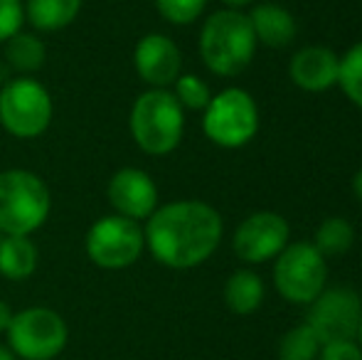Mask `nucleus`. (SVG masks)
I'll list each match as a JSON object with an SVG mask.
<instances>
[{
  "label": "nucleus",
  "instance_id": "f257e3e1",
  "mask_svg": "<svg viewBox=\"0 0 362 360\" xmlns=\"http://www.w3.org/2000/svg\"><path fill=\"white\" fill-rule=\"evenodd\" d=\"M222 215L202 200L158 205L144 225L146 250L168 269H192L210 260L222 242Z\"/></svg>",
  "mask_w": 362,
  "mask_h": 360
},
{
  "label": "nucleus",
  "instance_id": "ddd939ff",
  "mask_svg": "<svg viewBox=\"0 0 362 360\" xmlns=\"http://www.w3.org/2000/svg\"><path fill=\"white\" fill-rule=\"evenodd\" d=\"M134 69L148 89H170L182 74V52L173 37L148 33L134 47Z\"/></svg>",
  "mask_w": 362,
  "mask_h": 360
},
{
  "label": "nucleus",
  "instance_id": "0eeeda50",
  "mask_svg": "<svg viewBox=\"0 0 362 360\" xmlns=\"http://www.w3.org/2000/svg\"><path fill=\"white\" fill-rule=\"evenodd\" d=\"M146 250L144 225L121 215H104L91 222L84 237V252L94 267L121 272L134 267Z\"/></svg>",
  "mask_w": 362,
  "mask_h": 360
},
{
  "label": "nucleus",
  "instance_id": "20e7f679",
  "mask_svg": "<svg viewBox=\"0 0 362 360\" xmlns=\"http://www.w3.org/2000/svg\"><path fill=\"white\" fill-rule=\"evenodd\" d=\"M129 131L146 156H170L185 134V109L170 89H146L131 106Z\"/></svg>",
  "mask_w": 362,
  "mask_h": 360
},
{
  "label": "nucleus",
  "instance_id": "2eb2a0df",
  "mask_svg": "<svg viewBox=\"0 0 362 360\" xmlns=\"http://www.w3.org/2000/svg\"><path fill=\"white\" fill-rule=\"evenodd\" d=\"M249 23H252V30L257 35V42L274 50H281L291 45L296 40V33H298L296 18L284 5L276 3L254 5L252 13H249Z\"/></svg>",
  "mask_w": 362,
  "mask_h": 360
},
{
  "label": "nucleus",
  "instance_id": "7ed1b4c3",
  "mask_svg": "<svg viewBox=\"0 0 362 360\" xmlns=\"http://www.w3.org/2000/svg\"><path fill=\"white\" fill-rule=\"evenodd\" d=\"M52 212L47 182L35 170H0V232L5 237H33Z\"/></svg>",
  "mask_w": 362,
  "mask_h": 360
},
{
  "label": "nucleus",
  "instance_id": "1a4fd4ad",
  "mask_svg": "<svg viewBox=\"0 0 362 360\" xmlns=\"http://www.w3.org/2000/svg\"><path fill=\"white\" fill-rule=\"evenodd\" d=\"M328 281L325 257L313 247V242L286 245L274 265L276 291L291 303H310L318 298Z\"/></svg>",
  "mask_w": 362,
  "mask_h": 360
},
{
  "label": "nucleus",
  "instance_id": "c85d7f7f",
  "mask_svg": "<svg viewBox=\"0 0 362 360\" xmlns=\"http://www.w3.org/2000/svg\"><path fill=\"white\" fill-rule=\"evenodd\" d=\"M353 190H355V195H358V200L362 202V168L355 173V178H353Z\"/></svg>",
  "mask_w": 362,
  "mask_h": 360
},
{
  "label": "nucleus",
  "instance_id": "f8f14e48",
  "mask_svg": "<svg viewBox=\"0 0 362 360\" xmlns=\"http://www.w3.org/2000/svg\"><path fill=\"white\" fill-rule=\"evenodd\" d=\"M106 197L116 215L136 222H146L160 205L156 180L136 166H126L111 175L106 185Z\"/></svg>",
  "mask_w": 362,
  "mask_h": 360
},
{
  "label": "nucleus",
  "instance_id": "423d86ee",
  "mask_svg": "<svg viewBox=\"0 0 362 360\" xmlns=\"http://www.w3.org/2000/svg\"><path fill=\"white\" fill-rule=\"evenodd\" d=\"M202 131L219 149H242L259 131V106L242 87H227L212 94L202 111Z\"/></svg>",
  "mask_w": 362,
  "mask_h": 360
},
{
  "label": "nucleus",
  "instance_id": "f03ea898",
  "mask_svg": "<svg viewBox=\"0 0 362 360\" xmlns=\"http://www.w3.org/2000/svg\"><path fill=\"white\" fill-rule=\"evenodd\" d=\"M257 35L242 10L224 8L202 23L197 50L202 64L217 77H237L252 64L257 52Z\"/></svg>",
  "mask_w": 362,
  "mask_h": 360
},
{
  "label": "nucleus",
  "instance_id": "6ab92c4d",
  "mask_svg": "<svg viewBox=\"0 0 362 360\" xmlns=\"http://www.w3.org/2000/svg\"><path fill=\"white\" fill-rule=\"evenodd\" d=\"M5 59L8 64L20 74V77H30V74L40 72L47 62V47L35 33H25L20 30L18 35L5 42Z\"/></svg>",
  "mask_w": 362,
  "mask_h": 360
},
{
  "label": "nucleus",
  "instance_id": "bb28decb",
  "mask_svg": "<svg viewBox=\"0 0 362 360\" xmlns=\"http://www.w3.org/2000/svg\"><path fill=\"white\" fill-rule=\"evenodd\" d=\"M13 316H15V311L10 308V303L0 298V333H8L10 323H13Z\"/></svg>",
  "mask_w": 362,
  "mask_h": 360
},
{
  "label": "nucleus",
  "instance_id": "6e6552de",
  "mask_svg": "<svg viewBox=\"0 0 362 360\" xmlns=\"http://www.w3.org/2000/svg\"><path fill=\"white\" fill-rule=\"evenodd\" d=\"M8 346L20 360H54L69 343V326L49 306H28L15 311L8 328Z\"/></svg>",
  "mask_w": 362,
  "mask_h": 360
},
{
  "label": "nucleus",
  "instance_id": "7c9ffc66",
  "mask_svg": "<svg viewBox=\"0 0 362 360\" xmlns=\"http://www.w3.org/2000/svg\"><path fill=\"white\" fill-rule=\"evenodd\" d=\"M355 341H358L360 351H362V321H360V328H358V336H355Z\"/></svg>",
  "mask_w": 362,
  "mask_h": 360
},
{
  "label": "nucleus",
  "instance_id": "393cba45",
  "mask_svg": "<svg viewBox=\"0 0 362 360\" xmlns=\"http://www.w3.org/2000/svg\"><path fill=\"white\" fill-rule=\"evenodd\" d=\"M25 25L23 0H0V45L18 35Z\"/></svg>",
  "mask_w": 362,
  "mask_h": 360
},
{
  "label": "nucleus",
  "instance_id": "dca6fc26",
  "mask_svg": "<svg viewBox=\"0 0 362 360\" xmlns=\"http://www.w3.org/2000/svg\"><path fill=\"white\" fill-rule=\"evenodd\" d=\"M25 23L37 33H59L79 18L84 0H25Z\"/></svg>",
  "mask_w": 362,
  "mask_h": 360
},
{
  "label": "nucleus",
  "instance_id": "9d476101",
  "mask_svg": "<svg viewBox=\"0 0 362 360\" xmlns=\"http://www.w3.org/2000/svg\"><path fill=\"white\" fill-rule=\"evenodd\" d=\"M305 326L323 343L355 341L362 321V298L353 289H323L318 298L308 303Z\"/></svg>",
  "mask_w": 362,
  "mask_h": 360
},
{
  "label": "nucleus",
  "instance_id": "c756f323",
  "mask_svg": "<svg viewBox=\"0 0 362 360\" xmlns=\"http://www.w3.org/2000/svg\"><path fill=\"white\" fill-rule=\"evenodd\" d=\"M0 360H20V358L10 351V346H0Z\"/></svg>",
  "mask_w": 362,
  "mask_h": 360
},
{
  "label": "nucleus",
  "instance_id": "b1692460",
  "mask_svg": "<svg viewBox=\"0 0 362 360\" xmlns=\"http://www.w3.org/2000/svg\"><path fill=\"white\" fill-rule=\"evenodd\" d=\"M160 18L170 25H192L202 18L207 0H153Z\"/></svg>",
  "mask_w": 362,
  "mask_h": 360
},
{
  "label": "nucleus",
  "instance_id": "2f4dec72",
  "mask_svg": "<svg viewBox=\"0 0 362 360\" xmlns=\"http://www.w3.org/2000/svg\"><path fill=\"white\" fill-rule=\"evenodd\" d=\"M3 237H5V235H3V232H0V242H3Z\"/></svg>",
  "mask_w": 362,
  "mask_h": 360
},
{
  "label": "nucleus",
  "instance_id": "cd10ccee",
  "mask_svg": "<svg viewBox=\"0 0 362 360\" xmlns=\"http://www.w3.org/2000/svg\"><path fill=\"white\" fill-rule=\"evenodd\" d=\"M227 8H232V10H242V8H247V5H252V3H257V0H222Z\"/></svg>",
  "mask_w": 362,
  "mask_h": 360
},
{
  "label": "nucleus",
  "instance_id": "4468645a",
  "mask_svg": "<svg viewBox=\"0 0 362 360\" xmlns=\"http://www.w3.org/2000/svg\"><path fill=\"white\" fill-rule=\"evenodd\" d=\"M340 74V57L333 50L323 45H310L303 47L291 57L288 62V77L291 82L303 91H325L338 84Z\"/></svg>",
  "mask_w": 362,
  "mask_h": 360
},
{
  "label": "nucleus",
  "instance_id": "a211bd4d",
  "mask_svg": "<svg viewBox=\"0 0 362 360\" xmlns=\"http://www.w3.org/2000/svg\"><path fill=\"white\" fill-rule=\"evenodd\" d=\"M264 301V281L257 272L252 269H239L224 284V303L229 311L239 313V316H249L254 313Z\"/></svg>",
  "mask_w": 362,
  "mask_h": 360
},
{
  "label": "nucleus",
  "instance_id": "aec40b11",
  "mask_svg": "<svg viewBox=\"0 0 362 360\" xmlns=\"http://www.w3.org/2000/svg\"><path fill=\"white\" fill-rule=\"evenodd\" d=\"M355 242V230L348 220L343 217H328V220L320 222V227L315 230V242L313 247L320 255L328 260V257H340L353 247Z\"/></svg>",
  "mask_w": 362,
  "mask_h": 360
},
{
  "label": "nucleus",
  "instance_id": "39448f33",
  "mask_svg": "<svg viewBox=\"0 0 362 360\" xmlns=\"http://www.w3.org/2000/svg\"><path fill=\"white\" fill-rule=\"evenodd\" d=\"M54 101L49 89L35 77H13L0 87V126L13 139L35 141L49 129Z\"/></svg>",
  "mask_w": 362,
  "mask_h": 360
},
{
  "label": "nucleus",
  "instance_id": "5701e85b",
  "mask_svg": "<svg viewBox=\"0 0 362 360\" xmlns=\"http://www.w3.org/2000/svg\"><path fill=\"white\" fill-rule=\"evenodd\" d=\"M170 91L185 111H205V106L212 99L210 84L197 74H180Z\"/></svg>",
  "mask_w": 362,
  "mask_h": 360
},
{
  "label": "nucleus",
  "instance_id": "412c9836",
  "mask_svg": "<svg viewBox=\"0 0 362 360\" xmlns=\"http://www.w3.org/2000/svg\"><path fill=\"white\" fill-rule=\"evenodd\" d=\"M323 343L318 341L313 331L305 323L291 328L284 333L281 343H279V360H318Z\"/></svg>",
  "mask_w": 362,
  "mask_h": 360
},
{
  "label": "nucleus",
  "instance_id": "4be33fe9",
  "mask_svg": "<svg viewBox=\"0 0 362 360\" xmlns=\"http://www.w3.org/2000/svg\"><path fill=\"white\" fill-rule=\"evenodd\" d=\"M338 87L345 91L350 101L362 109V42H355L340 57Z\"/></svg>",
  "mask_w": 362,
  "mask_h": 360
},
{
  "label": "nucleus",
  "instance_id": "9b49d317",
  "mask_svg": "<svg viewBox=\"0 0 362 360\" xmlns=\"http://www.w3.org/2000/svg\"><path fill=\"white\" fill-rule=\"evenodd\" d=\"M288 222L279 212H254L234 230V255L247 265H264L281 255L284 247L288 245Z\"/></svg>",
  "mask_w": 362,
  "mask_h": 360
},
{
  "label": "nucleus",
  "instance_id": "f3484780",
  "mask_svg": "<svg viewBox=\"0 0 362 360\" xmlns=\"http://www.w3.org/2000/svg\"><path fill=\"white\" fill-rule=\"evenodd\" d=\"M40 252L33 237H3L0 242V277L25 281L37 272Z\"/></svg>",
  "mask_w": 362,
  "mask_h": 360
},
{
  "label": "nucleus",
  "instance_id": "a878e982",
  "mask_svg": "<svg viewBox=\"0 0 362 360\" xmlns=\"http://www.w3.org/2000/svg\"><path fill=\"white\" fill-rule=\"evenodd\" d=\"M318 360H362V351L355 341L325 343V346L320 348Z\"/></svg>",
  "mask_w": 362,
  "mask_h": 360
}]
</instances>
